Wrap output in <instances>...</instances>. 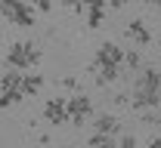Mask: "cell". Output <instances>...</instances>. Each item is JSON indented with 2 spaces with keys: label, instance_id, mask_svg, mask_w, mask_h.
Here are the masks:
<instances>
[{
  "label": "cell",
  "instance_id": "cell-1",
  "mask_svg": "<svg viewBox=\"0 0 161 148\" xmlns=\"http://www.w3.org/2000/svg\"><path fill=\"white\" fill-rule=\"evenodd\" d=\"M130 105L136 111L161 105V68L155 65H142L133 77V89H130Z\"/></svg>",
  "mask_w": 161,
  "mask_h": 148
},
{
  "label": "cell",
  "instance_id": "cell-2",
  "mask_svg": "<svg viewBox=\"0 0 161 148\" xmlns=\"http://www.w3.org/2000/svg\"><path fill=\"white\" fill-rule=\"evenodd\" d=\"M40 46L31 40H16L6 49V68H19V71H31L40 65Z\"/></svg>",
  "mask_w": 161,
  "mask_h": 148
},
{
  "label": "cell",
  "instance_id": "cell-3",
  "mask_svg": "<svg viewBox=\"0 0 161 148\" xmlns=\"http://www.w3.org/2000/svg\"><path fill=\"white\" fill-rule=\"evenodd\" d=\"M0 16L9 22V25H16V28H31L34 25V6L31 3H25V0H0Z\"/></svg>",
  "mask_w": 161,
  "mask_h": 148
},
{
  "label": "cell",
  "instance_id": "cell-4",
  "mask_svg": "<svg viewBox=\"0 0 161 148\" xmlns=\"http://www.w3.org/2000/svg\"><path fill=\"white\" fill-rule=\"evenodd\" d=\"M90 117H93V99H90L87 93H75V96H68V124L80 130Z\"/></svg>",
  "mask_w": 161,
  "mask_h": 148
},
{
  "label": "cell",
  "instance_id": "cell-5",
  "mask_svg": "<svg viewBox=\"0 0 161 148\" xmlns=\"http://www.w3.org/2000/svg\"><path fill=\"white\" fill-rule=\"evenodd\" d=\"M43 120L50 127H62L68 124V96H53L43 102Z\"/></svg>",
  "mask_w": 161,
  "mask_h": 148
},
{
  "label": "cell",
  "instance_id": "cell-6",
  "mask_svg": "<svg viewBox=\"0 0 161 148\" xmlns=\"http://www.w3.org/2000/svg\"><path fill=\"white\" fill-rule=\"evenodd\" d=\"M99 65H115V68H121L124 65V49H121L118 43H112V40L99 43V49L93 56V68H99Z\"/></svg>",
  "mask_w": 161,
  "mask_h": 148
},
{
  "label": "cell",
  "instance_id": "cell-7",
  "mask_svg": "<svg viewBox=\"0 0 161 148\" xmlns=\"http://www.w3.org/2000/svg\"><path fill=\"white\" fill-rule=\"evenodd\" d=\"M124 34H127V40L136 43V46H149L152 43V31H149V25L142 19H133L127 28H124Z\"/></svg>",
  "mask_w": 161,
  "mask_h": 148
},
{
  "label": "cell",
  "instance_id": "cell-8",
  "mask_svg": "<svg viewBox=\"0 0 161 148\" xmlns=\"http://www.w3.org/2000/svg\"><path fill=\"white\" fill-rule=\"evenodd\" d=\"M40 89H43V74H37V71L22 74V93H25V99L28 96H37Z\"/></svg>",
  "mask_w": 161,
  "mask_h": 148
},
{
  "label": "cell",
  "instance_id": "cell-9",
  "mask_svg": "<svg viewBox=\"0 0 161 148\" xmlns=\"http://www.w3.org/2000/svg\"><path fill=\"white\" fill-rule=\"evenodd\" d=\"M93 127L99 130V133H112V136H118V133H121V120L115 117V114H105V111H102V114H96V124H93Z\"/></svg>",
  "mask_w": 161,
  "mask_h": 148
},
{
  "label": "cell",
  "instance_id": "cell-10",
  "mask_svg": "<svg viewBox=\"0 0 161 148\" xmlns=\"http://www.w3.org/2000/svg\"><path fill=\"white\" fill-rule=\"evenodd\" d=\"M121 68H124L127 74H136V71L142 68V56L136 53V49H124V65H121Z\"/></svg>",
  "mask_w": 161,
  "mask_h": 148
},
{
  "label": "cell",
  "instance_id": "cell-11",
  "mask_svg": "<svg viewBox=\"0 0 161 148\" xmlns=\"http://www.w3.org/2000/svg\"><path fill=\"white\" fill-rule=\"evenodd\" d=\"M22 99H25V93H19V89H0V111L19 105Z\"/></svg>",
  "mask_w": 161,
  "mask_h": 148
},
{
  "label": "cell",
  "instance_id": "cell-12",
  "mask_svg": "<svg viewBox=\"0 0 161 148\" xmlns=\"http://www.w3.org/2000/svg\"><path fill=\"white\" fill-rule=\"evenodd\" d=\"M84 16H87V28H99L105 19V6H87Z\"/></svg>",
  "mask_w": 161,
  "mask_h": 148
},
{
  "label": "cell",
  "instance_id": "cell-13",
  "mask_svg": "<svg viewBox=\"0 0 161 148\" xmlns=\"http://www.w3.org/2000/svg\"><path fill=\"white\" fill-rule=\"evenodd\" d=\"M90 145H105V148H115V145H118V136H112V133H99V130H96V133L90 136Z\"/></svg>",
  "mask_w": 161,
  "mask_h": 148
},
{
  "label": "cell",
  "instance_id": "cell-14",
  "mask_svg": "<svg viewBox=\"0 0 161 148\" xmlns=\"http://www.w3.org/2000/svg\"><path fill=\"white\" fill-rule=\"evenodd\" d=\"M118 145L133 148V145H136V136H133V133H121V136H118Z\"/></svg>",
  "mask_w": 161,
  "mask_h": 148
},
{
  "label": "cell",
  "instance_id": "cell-15",
  "mask_svg": "<svg viewBox=\"0 0 161 148\" xmlns=\"http://www.w3.org/2000/svg\"><path fill=\"white\" fill-rule=\"evenodd\" d=\"M31 6H34L37 13H50V9H53V0H31Z\"/></svg>",
  "mask_w": 161,
  "mask_h": 148
},
{
  "label": "cell",
  "instance_id": "cell-16",
  "mask_svg": "<svg viewBox=\"0 0 161 148\" xmlns=\"http://www.w3.org/2000/svg\"><path fill=\"white\" fill-rule=\"evenodd\" d=\"M62 6H68V9H75V13H84V0H59Z\"/></svg>",
  "mask_w": 161,
  "mask_h": 148
},
{
  "label": "cell",
  "instance_id": "cell-17",
  "mask_svg": "<svg viewBox=\"0 0 161 148\" xmlns=\"http://www.w3.org/2000/svg\"><path fill=\"white\" fill-rule=\"evenodd\" d=\"M62 86H65V89H78V77H71V74L62 77Z\"/></svg>",
  "mask_w": 161,
  "mask_h": 148
},
{
  "label": "cell",
  "instance_id": "cell-18",
  "mask_svg": "<svg viewBox=\"0 0 161 148\" xmlns=\"http://www.w3.org/2000/svg\"><path fill=\"white\" fill-rule=\"evenodd\" d=\"M127 3H130V0H108V6H112V9H124Z\"/></svg>",
  "mask_w": 161,
  "mask_h": 148
},
{
  "label": "cell",
  "instance_id": "cell-19",
  "mask_svg": "<svg viewBox=\"0 0 161 148\" xmlns=\"http://www.w3.org/2000/svg\"><path fill=\"white\" fill-rule=\"evenodd\" d=\"M149 148H161V136L152 133V136H149Z\"/></svg>",
  "mask_w": 161,
  "mask_h": 148
},
{
  "label": "cell",
  "instance_id": "cell-20",
  "mask_svg": "<svg viewBox=\"0 0 161 148\" xmlns=\"http://www.w3.org/2000/svg\"><path fill=\"white\" fill-rule=\"evenodd\" d=\"M87 6H105V0H84V9Z\"/></svg>",
  "mask_w": 161,
  "mask_h": 148
},
{
  "label": "cell",
  "instance_id": "cell-21",
  "mask_svg": "<svg viewBox=\"0 0 161 148\" xmlns=\"http://www.w3.org/2000/svg\"><path fill=\"white\" fill-rule=\"evenodd\" d=\"M142 3H149V6H161V0H142Z\"/></svg>",
  "mask_w": 161,
  "mask_h": 148
},
{
  "label": "cell",
  "instance_id": "cell-22",
  "mask_svg": "<svg viewBox=\"0 0 161 148\" xmlns=\"http://www.w3.org/2000/svg\"><path fill=\"white\" fill-rule=\"evenodd\" d=\"M158 46H161V37H158Z\"/></svg>",
  "mask_w": 161,
  "mask_h": 148
},
{
  "label": "cell",
  "instance_id": "cell-23",
  "mask_svg": "<svg viewBox=\"0 0 161 148\" xmlns=\"http://www.w3.org/2000/svg\"><path fill=\"white\" fill-rule=\"evenodd\" d=\"M158 68H161V59H158Z\"/></svg>",
  "mask_w": 161,
  "mask_h": 148
}]
</instances>
